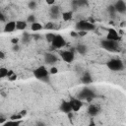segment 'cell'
Returning a JSON list of instances; mask_svg holds the SVG:
<instances>
[{"instance_id": "cell-28", "label": "cell", "mask_w": 126, "mask_h": 126, "mask_svg": "<svg viewBox=\"0 0 126 126\" xmlns=\"http://www.w3.org/2000/svg\"><path fill=\"white\" fill-rule=\"evenodd\" d=\"M107 11H108V12H109V14H111V15H114L115 13H117V12H116V10H115L114 5H110V6L107 8Z\"/></svg>"}, {"instance_id": "cell-33", "label": "cell", "mask_w": 126, "mask_h": 126, "mask_svg": "<svg viewBox=\"0 0 126 126\" xmlns=\"http://www.w3.org/2000/svg\"><path fill=\"white\" fill-rule=\"evenodd\" d=\"M12 49H13V51H19L20 46H19L18 44H14V45H13V47H12Z\"/></svg>"}, {"instance_id": "cell-15", "label": "cell", "mask_w": 126, "mask_h": 126, "mask_svg": "<svg viewBox=\"0 0 126 126\" xmlns=\"http://www.w3.org/2000/svg\"><path fill=\"white\" fill-rule=\"evenodd\" d=\"M44 60L47 64H54L57 61V57L52 53H47L44 56Z\"/></svg>"}, {"instance_id": "cell-8", "label": "cell", "mask_w": 126, "mask_h": 126, "mask_svg": "<svg viewBox=\"0 0 126 126\" xmlns=\"http://www.w3.org/2000/svg\"><path fill=\"white\" fill-rule=\"evenodd\" d=\"M114 7H115V10L117 13L124 14L126 12V3L123 0H117L114 3Z\"/></svg>"}, {"instance_id": "cell-16", "label": "cell", "mask_w": 126, "mask_h": 126, "mask_svg": "<svg viewBox=\"0 0 126 126\" xmlns=\"http://www.w3.org/2000/svg\"><path fill=\"white\" fill-rule=\"evenodd\" d=\"M16 28L18 31H24L27 28V22L25 21H16Z\"/></svg>"}, {"instance_id": "cell-25", "label": "cell", "mask_w": 126, "mask_h": 126, "mask_svg": "<svg viewBox=\"0 0 126 126\" xmlns=\"http://www.w3.org/2000/svg\"><path fill=\"white\" fill-rule=\"evenodd\" d=\"M74 4H77L78 6H86V5H88V2H87V0H75Z\"/></svg>"}, {"instance_id": "cell-36", "label": "cell", "mask_w": 126, "mask_h": 126, "mask_svg": "<svg viewBox=\"0 0 126 126\" xmlns=\"http://www.w3.org/2000/svg\"><path fill=\"white\" fill-rule=\"evenodd\" d=\"M5 21V18H4V15L1 14V22H4Z\"/></svg>"}, {"instance_id": "cell-29", "label": "cell", "mask_w": 126, "mask_h": 126, "mask_svg": "<svg viewBox=\"0 0 126 126\" xmlns=\"http://www.w3.org/2000/svg\"><path fill=\"white\" fill-rule=\"evenodd\" d=\"M34 22H36V21H35V17H34L33 15H30V16L28 17V19H27V23L32 24V23H34Z\"/></svg>"}, {"instance_id": "cell-26", "label": "cell", "mask_w": 126, "mask_h": 126, "mask_svg": "<svg viewBox=\"0 0 126 126\" xmlns=\"http://www.w3.org/2000/svg\"><path fill=\"white\" fill-rule=\"evenodd\" d=\"M30 40H31V35H30L29 33L25 32V33L23 34V42H24V43H28Z\"/></svg>"}, {"instance_id": "cell-11", "label": "cell", "mask_w": 126, "mask_h": 126, "mask_svg": "<svg viewBox=\"0 0 126 126\" xmlns=\"http://www.w3.org/2000/svg\"><path fill=\"white\" fill-rule=\"evenodd\" d=\"M106 38H107V39H110V40L118 41V40L120 39V36H119V34L117 33V32H116L115 30L110 29V30H108V32H107Z\"/></svg>"}, {"instance_id": "cell-37", "label": "cell", "mask_w": 126, "mask_h": 126, "mask_svg": "<svg viewBox=\"0 0 126 126\" xmlns=\"http://www.w3.org/2000/svg\"><path fill=\"white\" fill-rule=\"evenodd\" d=\"M26 112H27V111H26V110H23V111H21V112H20V113H21V114H22V115H23V116H24V115H25V114H26Z\"/></svg>"}, {"instance_id": "cell-35", "label": "cell", "mask_w": 126, "mask_h": 126, "mask_svg": "<svg viewBox=\"0 0 126 126\" xmlns=\"http://www.w3.org/2000/svg\"><path fill=\"white\" fill-rule=\"evenodd\" d=\"M4 57H5V53L1 50V51H0V58H1V59H4Z\"/></svg>"}, {"instance_id": "cell-34", "label": "cell", "mask_w": 126, "mask_h": 126, "mask_svg": "<svg viewBox=\"0 0 126 126\" xmlns=\"http://www.w3.org/2000/svg\"><path fill=\"white\" fill-rule=\"evenodd\" d=\"M45 2H46V4L51 5V6L55 4V0H45Z\"/></svg>"}, {"instance_id": "cell-3", "label": "cell", "mask_w": 126, "mask_h": 126, "mask_svg": "<svg viewBox=\"0 0 126 126\" xmlns=\"http://www.w3.org/2000/svg\"><path fill=\"white\" fill-rule=\"evenodd\" d=\"M76 29L80 32H90L94 30V25L88 21H80L76 24Z\"/></svg>"}, {"instance_id": "cell-30", "label": "cell", "mask_w": 126, "mask_h": 126, "mask_svg": "<svg viewBox=\"0 0 126 126\" xmlns=\"http://www.w3.org/2000/svg\"><path fill=\"white\" fill-rule=\"evenodd\" d=\"M43 28H44L45 30H51V29H53V24H52V23H47Z\"/></svg>"}, {"instance_id": "cell-13", "label": "cell", "mask_w": 126, "mask_h": 126, "mask_svg": "<svg viewBox=\"0 0 126 126\" xmlns=\"http://www.w3.org/2000/svg\"><path fill=\"white\" fill-rule=\"evenodd\" d=\"M88 113L92 117H94L99 113V107L95 104H90V106L88 107Z\"/></svg>"}, {"instance_id": "cell-10", "label": "cell", "mask_w": 126, "mask_h": 126, "mask_svg": "<svg viewBox=\"0 0 126 126\" xmlns=\"http://www.w3.org/2000/svg\"><path fill=\"white\" fill-rule=\"evenodd\" d=\"M15 30H17V28H16V22L15 21H9V22H7L5 24V26H4V29H3L4 32H13Z\"/></svg>"}, {"instance_id": "cell-27", "label": "cell", "mask_w": 126, "mask_h": 126, "mask_svg": "<svg viewBox=\"0 0 126 126\" xmlns=\"http://www.w3.org/2000/svg\"><path fill=\"white\" fill-rule=\"evenodd\" d=\"M28 6H29V8H30V9L33 10V9H35V8H36V2H35V1H33V0H32V1H30V2H29Z\"/></svg>"}, {"instance_id": "cell-19", "label": "cell", "mask_w": 126, "mask_h": 126, "mask_svg": "<svg viewBox=\"0 0 126 126\" xmlns=\"http://www.w3.org/2000/svg\"><path fill=\"white\" fill-rule=\"evenodd\" d=\"M77 51H78L80 54L84 55V54L87 52V46L84 45V44H79V45L77 46Z\"/></svg>"}, {"instance_id": "cell-2", "label": "cell", "mask_w": 126, "mask_h": 126, "mask_svg": "<svg viewBox=\"0 0 126 126\" xmlns=\"http://www.w3.org/2000/svg\"><path fill=\"white\" fill-rule=\"evenodd\" d=\"M106 66L108 69H110L111 71H121L124 68V63L122 62V60L117 59V58H113L110 59L107 63Z\"/></svg>"}, {"instance_id": "cell-1", "label": "cell", "mask_w": 126, "mask_h": 126, "mask_svg": "<svg viewBox=\"0 0 126 126\" xmlns=\"http://www.w3.org/2000/svg\"><path fill=\"white\" fill-rule=\"evenodd\" d=\"M101 47L107 51L110 52H116L119 50V45H118V41L115 40H110V39H103L101 41Z\"/></svg>"}, {"instance_id": "cell-17", "label": "cell", "mask_w": 126, "mask_h": 126, "mask_svg": "<svg viewBox=\"0 0 126 126\" xmlns=\"http://www.w3.org/2000/svg\"><path fill=\"white\" fill-rule=\"evenodd\" d=\"M31 29H32V31H33V32H38V31L42 30L43 27H42V25H41L40 23H38V22H34V23L31 24Z\"/></svg>"}, {"instance_id": "cell-23", "label": "cell", "mask_w": 126, "mask_h": 126, "mask_svg": "<svg viewBox=\"0 0 126 126\" xmlns=\"http://www.w3.org/2000/svg\"><path fill=\"white\" fill-rule=\"evenodd\" d=\"M55 33H53V32H47L46 33V35H45V37H46V40L48 41V42H50L51 43V41L54 39V37H55Z\"/></svg>"}, {"instance_id": "cell-20", "label": "cell", "mask_w": 126, "mask_h": 126, "mask_svg": "<svg viewBox=\"0 0 126 126\" xmlns=\"http://www.w3.org/2000/svg\"><path fill=\"white\" fill-rule=\"evenodd\" d=\"M59 12H60V8L58 7V6H54V5H52V7L50 8V13L53 15V16H57L58 14H59Z\"/></svg>"}, {"instance_id": "cell-31", "label": "cell", "mask_w": 126, "mask_h": 126, "mask_svg": "<svg viewBox=\"0 0 126 126\" xmlns=\"http://www.w3.org/2000/svg\"><path fill=\"white\" fill-rule=\"evenodd\" d=\"M57 72H58V69H57L56 67H52V68L50 69V71H49L50 74H56Z\"/></svg>"}, {"instance_id": "cell-18", "label": "cell", "mask_w": 126, "mask_h": 126, "mask_svg": "<svg viewBox=\"0 0 126 126\" xmlns=\"http://www.w3.org/2000/svg\"><path fill=\"white\" fill-rule=\"evenodd\" d=\"M72 16H73V13L71 11H66V12H63L62 13V19L63 21L65 22H68L72 19Z\"/></svg>"}, {"instance_id": "cell-32", "label": "cell", "mask_w": 126, "mask_h": 126, "mask_svg": "<svg viewBox=\"0 0 126 126\" xmlns=\"http://www.w3.org/2000/svg\"><path fill=\"white\" fill-rule=\"evenodd\" d=\"M11 42H12L13 44H18V42H19V38H17V37H13V38L11 39Z\"/></svg>"}, {"instance_id": "cell-12", "label": "cell", "mask_w": 126, "mask_h": 126, "mask_svg": "<svg viewBox=\"0 0 126 126\" xmlns=\"http://www.w3.org/2000/svg\"><path fill=\"white\" fill-rule=\"evenodd\" d=\"M60 110L66 114L72 112V107H71V104H70V101H62L61 104H60Z\"/></svg>"}, {"instance_id": "cell-7", "label": "cell", "mask_w": 126, "mask_h": 126, "mask_svg": "<svg viewBox=\"0 0 126 126\" xmlns=\"http://www.w3.org/2000/svg\"><path fill=\"white\" fill-rule=\"evenodd\" d=\"M79 94H80V95H79L80 99H89V100H90L91 98H93V97L94 96V92H93L92 90H90L89 88H85L84 90H82Z\"/></svg>"}, {"instance_id": "cell-21", "label": "cell", "mask_w": 126, "mask_h": 126, "mask_svg": "<svg viewBox=\"0 0 126 126\" xmlns=\"http://www.w3.org/2000/svg\"><path fill=\"white\" fill-rule=\"evenodd\" d=\"M7 78H8V80H9V81H14V80H16V79H17V75H16L12 70H9L8 75H7Z\"/></svg>"}, {"instance_id": "cell-22", "label": "cell", "mask_w": 126, "mask_h": 126, "mask_svg": "<svg viewBox=\"0 0 126 126\" xmlns=\"http://www.w3.org/2000/svg\"><path fill=\"white\" fill-rule=\"evenodd\" d=\"M8 72H9L8 69H6V68H4V67H1V68H0V78L3 79V78H5V77H7Z\"/></svg>"}, {"instance_id": "cell-9", "label": "cell", "mask_w": 126, "mask_h": 126, "mask_svg": "<svg viewBox=\"0 0 126 126\" xmlns=\"http://www.w3.org/2000/svg\"><path fill=\"white\" fill-rule=\"evenodd\" d=\"M70 104H71V107H72L73 111H78V110L81 109V107L83 105V102L79 97L78 98H71L70 99Z\"/></svg>"}, {"instance_id": "cell-4", "label": "cell", "mask_w": 126, "mask_h": 126, "mask_svg": "<svg viewBox=\"0 0 126 126\" xmlns=\"http://www.w3.org/2000/svg\"><path fill=\"white\" fill-rule=\"evenodd\" d=\"M48 74H49V71H47V69L44 66H39L33 71V76L39 80L46 79L48 77Z\"/></svg>"}, {"instance_id": "cell-6", "label": "cell", "mask_w": 126, "mask_h": 126, "mask_svg": "<svg viewBox=\"0 0 126 126\" xmlns=\"http://www.w3.org/2000/svg\"><path fill=\"white\" fill-rule=\"evenodd\" d=\"M61 58L63 59V61L67 62V63H71L74 61L75 59V55H74V52L71 51V50H61L59 52Z\"/></svg>"}, {"instance_id": "cell-5", "label": "cell", "mask_w": 126, "mask_h": 126, "mask_svg": "<svg viewBox=\"0 0 126 126\" xmlns=\"http://www.w3.org/2000/svg\"><path fill=\"white\" fill-rule=\"evenodd\" d=\"M65 44H66L65 39H64V37H63L62 35H60V34H56L55 37H54V39L51 41L52 47H54V48H56V49H60V48L64 47Z\"/></svg>"}, {"instance_id": "cell-14", "label": "cell", "mask_w": 126, "mask_h": 126, "mask_svg": "<svg viewBox=\"0 0 126 126\" xmlns=\"http://www.w3.org/2000/svg\"><path fill=\"white\" fill-rule=\"evenodd\" d=\"M81 82H82L83 84H85V85L91 84V83L93 82V78H92L91 74H90L89 72H85V73L83 74V76L81 77Z\"/></svg>"}, {"instance_id": "cell-24", "label": "cell", "mask_w": 126, "mask_h": 126, "mask_svg": "<svg viewBox=\"0 0 126 126\" xmlns=\"http://www.w3.org/2000/svg\"><path fill=\"white\" fill-rule=\"evenodd\" d=\"M23 118V115L21 113H17V114H13L10 116V119L12 120H21Z\"/></svg>"}]
</instances>
